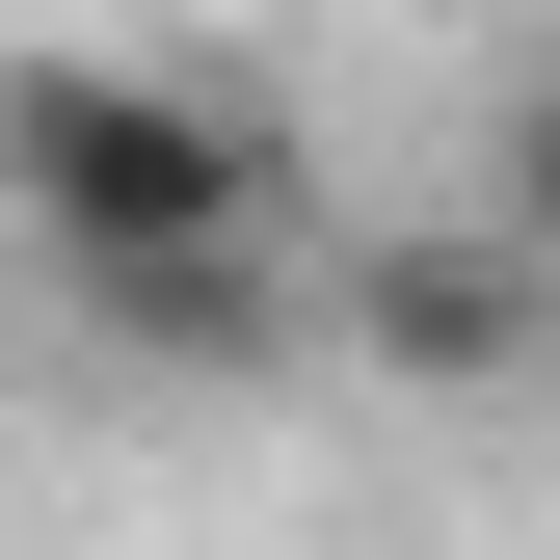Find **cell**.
Listing matches in <instances>:
<instances>
[{"label":"cell","instance_id":"277c9868","mask_svg":"<svg viewBox=\"0 0 560 560\" xmlns=\"http://www.w3.org/2000/svg\"><path fill=\"white\" fill-rule=\"evenodd\" d=\"M480 214H508V241H560V54H534V107H508V161H480Z\"/></svg>","mask_w":560,"mask_h":560},{"label":"cell","instance_id":"7a4b0ae2","mask_svg":"<svg viewBox=\"0 0 560 560\" xmlns=\"http://www.w3.org/2000/svg\"><path fill=\"white\" fill-rule=\"evenodd\" d=\"M320 320L374 347L400 400H508L534 347H560V241H508V214H428V241H347V267H320Z\"/></svg>","mask_w":560,"mask_h":560},{"label":"cell","instance_id":"6da1fadb","mask_svg":"<svg viewBox=\"0 0 560 560\" xmlns=\"http://www.w3.org/2000/svg\"><path fill=\"white\" fill-rule=\"evenodd\" d=\"M0 241L81 294L161 241H294V133L187 54H0Z\"/></svg>","mask_w":560,"mask_h":560},{"label":"cell","instance_id":"3957f363","mask_svg":"<svg viewBox=\"0 0 560 560\" xmlns=\"http://www.w3.org/2000/svg\"><path fill=\"white\" fill-rule=\"evenodd\" d=\"M81 347H107V374H267V347H294V241H161V267H81Z\"/></svg>","mask_w":560,"mask_h":560}]
</instances>
